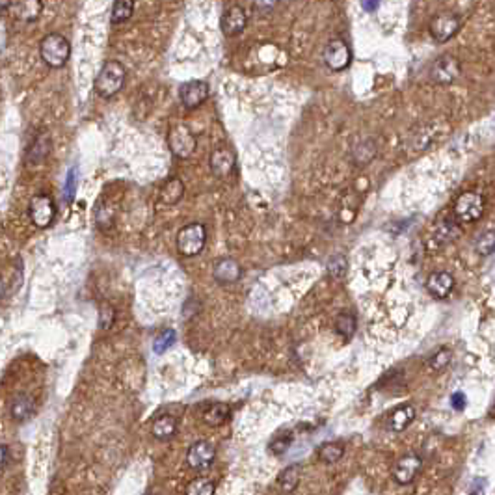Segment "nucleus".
<instances>
[{"instance_id":"9","label":"nucleus","mask_w":495,"mask_h":495,"mask_svg":"<svg viewBox=\"0 0 495 495\" xmlns=\"http://www.w3.org/2000/svg\"><path fill=\"white\" fill-rule=\"evenodd\" d=\"M168 144H170V149L177 159H188L196 151V136L190 133V129H186L184 125H177L170 131Z\"/></svg>"},{"instance_id":"12","label":"nucleus","mask_w":495,"mask_h":495,"mask_svg":"<svg viewBox=\"0 0 495 495\" xmlns=\"http://www.w3.org/2000/svg\"><path fill=\"white\" fill-rule=\"evenodd\" d=\"M209 84L203 81H190L184 82L181 90H179V97H181V103L186 106V108H197L202 106L209 97Z\"/></svg>"},{"instance_id":"22","label":"nucleus","mask_w":495,"mask_h":495,"mask_svg":"<svg viewBox=\"0 0 495 495\" xmlns=\"http://www.w3.org/2000/svg\"><path fill=\"white\" fill-rule=\"evenodd\" d=\"M300 477H302V467L298 464H291L279 473L277 477V488L282 489V494H293L298 488Z\"/></svg>"},{"instance_id":"20","label":"nucleus","mask_w":495,"mask_h":495,"mask_svg":"<svg viewBox=\"0 0 495 495\" xmlns=\"http://www.w3.org/2000/svg\"><path fill=\"white\" fill-rule=\"evenodd\" d=\"M415 419V408L412 404H403L397 409H393L389 415V430L404 432Z\"/></svg>"},{"instance_id":"2","label":"nucleus","mask_w":495,"mask_h":495,"mask_svg":"<svg viewBox=\"0 0 495 495\" xmlns=\"http://www.w3.org/2000/svg\"><path fill=\"white\" fill-rule=\"evenodd\" d=\"M40 54L43 58V62L52 70L64 67L71 56L70 41L58 32L47 34L40 43Z\"/></svg>"},{"instance_id":"36","label":"nucleus","mask_w":495,"mask_h":495,"mask_svg":"<svg viewBox=\"0 0 495 495\" xmlns=\"http://www.w3.org/2000/svg\"><path fill=\"white\" fill-rule=\"evenodd\" d=\"M76 190V168H71L67 173V183H65V202L71 203L75 200Z\"/></svg>"},{"instance_id":"35","label":"nucleus","mask_w":495,"mask_h":495,"mask_svg":"<svg viewBox=\"0 0 495 495\" xmlns=\"http://www.w3.org/2000/svg\"><path fill=\"white\" fill-rule=\"evenodd\" d=\"M291 444H293V434H289V432H285V434H282V436H277L274 441L270 444V451L274 453V455H283L285 451L291 447Z\"/></svg>"},{"instance_id":"4","label":"nucleus","mask_w":495,"mask_h":495,"mask_svg":"<svg viewBox=\"0 0 495 495\" xmlns=\"http://www.w3.org/2000/svg\"><path fill=\"white\" fill-rule=\"evenodd\" d=\"M207 242V229L203 224H188L177 233V252L184 257H196Z\"/></svg>"},{"instance_id":"8","label":"nucleus","mask_w":495,"mask_h":495,"mask_svg":"<svg viewBox=\"0 0 495 495\" xmlns=\"http://www.w3.org/2000/svg\"><path fill=\"white\" fill-rule=\"evenodd\" d=\"M462 65L455 56H439L430 67V79L439 86H447L460 76Z\"/></svg>"},{"instance_id":"24","label":"nucleus","mask_w":495,"mask_h":495,"mask_svg":"<svg viewBox=\"0 0 495 495\" xmlns=\"http://www.w3.org/2000/svg\"><path fill=\"white\" fill-rule=\"evenodd\" d=\"M184 196V184L179 177L168 179L161 190V202L164 205H177Z\"/></svg>"},{"instance_id":"13","label":"nucleus","mask_w":495,"mask_h":495,"mask_svg":"<svg viewBox=\"0 0 495 495\" xmlns=\"http://www.w3.org/2000/svg\"><path fill=\"white\" fill-rule=\"evenodd\" d=\"M236 164V155L229 147H218L211 153V159H209V166H211V172H213L214 177H227L233 173Z\"/></svg>"},{"instance_id":"23","label":"nucleus","mask_w":495,"mask_h":495,"mask_svg":"<svg viewBox=\"0 0 495 495\" xmlns=\"http://www.w3.org/2000/svg\"><path fill=\"white\" fill-rule=\"evenodd\" d=\"M231 415V408L229 404L225 403H214L211 404L205 412H203V423L207 426H222L225 421L229 419Z\"/></svg>"},{"instance_id":"37","label":"nucleus","mask_w":495,"mask_h":495,"mask_svg":"<svg viewBox=\"0 0 495 495\" xmlns=\"http://www.w3.org/2000/svg\"><path fill=\"white\" fill-rule=\"evenodd\" d=\"M114 309L110 307V305L104 304L103 307H101V328L108 330L110 326H112V323H114Z\"/></svg>"},{"instance_id":"19","label":"nucleus","mask_w":495,"mask_h":495,"mask_svg":"<svg viewBox=\"0 0 495 495\" xmlns=\"http://www.w3.org/2000/svg\"><path fill=\"white\" fill-rule=\"evenodd\" d=\"M177 432V419L173 415H161L153 421V426H151V434L153 438L159 439V441H168L172 439Z\"/></svg>"},{"instance_id":"30","label":"nucleus","mask_w":495,"mask_h":495,"mask_svg":"<svg viewBox=\"0 0 495 495\" xmlns=\"http://www.w3.org/2000/svg\"><path fill=\"white\" fill-rule=\"evenodd\" d=\"M216 492V484L211 478H196L188 482L184 495H214Z\"/></svg>"},{"instance_id":"5","label":"nucleus","mask_w":495,"mask_h":495,"mask_svg":"<svg viewBox=\"0 0 495 495\" xmlns=\"http://www.w3.org/2000/svg\"><path fill=\"white\" fill-rule=\"evenodd\" d=\"M462 19L455 12H441L432 19L430 35L436 43H447L460 32Z\"/></svg>"},{"instance_id":"7","label":"nucleus","mask_w":495,"mask_h":495,"mask_svg":"<svg viewBox=\"0 0 495 495\" xmlns=\"http://www.w3.org/2000/svg\"><path fill=\"white\" fill-rule=\"evenodd\" d=\"M421 469H423V458L419 455H409L403 456L395 462V466L391 469L393 480L400 486H406V484H412L415 480V477L419 475Z\"/></svg>"},{"instance_id":"41","label":"nucleus","mask_w":495,"mask_h":495,"mask_svg":"<svg viewBox=\"0 0 495 495\" xmlns=\"http://www.w3.org/2000/svg\"><path fill=\"white\" fill-rule=\"evenodd\" d=\"M365 10H368V12H375L376 8H378V2H363L362 4Z\"/></svg>"},{"instance_id":"21","label":"nucleus","mask_w":495,"mask_h":495,"mask_svg":"<svg viewBox=\"0 0 495 495\" xmlns=\"http://www.w3.org/2000/svg\"><path fill=\"white\" fill-rule=\"evenodd\" d=\"M13 12L24 23H34L43 13V2L41 0H23V2H13Z\"/></svg>"},{"instance_id":"14","label":"nucleus","mask_w":495,"mask_h":495,"mask_svg":"<svg viewBox=\"0 0 495 495\" xmlns=\"http://www.w3.org/2000/svg\"><path fill=\"white\" fill-rule=\"evenodd\" d=\"M248 23V15L244 12L242 6H229L222 13V19H220V26H222V32L227 38H235L246 29Z\"/></svg>"},{"instance_id":"31","label":"nucleus","mask_w":495,"mask_h":495,"mask_svg":"<svg viewBox=\"0 0 495 495\" xmlns=\"http://www.w3.org/2000/svg\"><path fill=\"white\" fill-rule=\"evenodd\" d=\"M475 252L482 257H488L495 252V229L484 231L475 242Z\"/></svg>"},{"instance_id":"27","label":"nucleus","mask_w":495,"mask_h":495,"mask_svg":"<svg viewBox=\"0 0 495 495\" xmlns=\"http://www.w3.org/2000/svg\"><path fill=\"white\" fill-rule=\"evenodd\" d=\"M343 456H345V447H343V444H337V441L320 445V449L317 453V458L323 464H337Z\"/></svg>"},{"instance_id":"11","label":"nucleus","mask_w":495,"mask_h":495,"mask_svg":"<svg viewBox=\"0 0 495 495\" xmlns=\"http://www.w3.org/2000/svg\"><path fill=\"white\" fill-rule=\"evenodd\" d=\"M214 458H216V447L207 439H200L196 444H192L188 453H186V464L190 469H196V471L211 467Z\"/></svg>"},{"instance_id":"38","label":"nucleus","mask_w":495,"mask_h":495,"mask_svg":"<svg viewBox=\"0 0 495 495\" xmlns=\"http://www.w3.org/2000/svg\"><path fill=\"white\" fill-rule=\"evenodd\" d=\"M466 403H467V398L464 393H455V395L451 397V404H453V408L458 409V412H462V409L466 408Z\"/></svg>"},{"instance_id":"10","label":"nucleus","mask_w":495,"mask_h":495,"mask_svg":"<svg viewBox=\"0 0 495 495\" xmlns=\"http://www.w3.org/2000/svg\"><path fill=\"white\" fill-rule=\"evenodd\" d=\"M30 213V220L35 227H49L54 220V214H56V207H54V202H52L51 196L47 194H38V196L32 197L29 207Z\"/></svg>"},{"instance_id":"33","label":"nucleus","mask_w":495,"mask_h":495,"mask_svg":"<svg viewBox=\"0 0 495 495\" xmlns=\"http://www.w3.org/2000/svg\"><path fill=\"white\" fill-rule=\"evenodd\" d=\"M175 339H177V335H175L173 330H162V334L156 335L155 343H153V350H155L156 354H162V352H166L170 346H173Z\"/></svg>"},{"instance_id":"40","label":"nucleus","mask_w":495,"mask_h":495,"mask_svg":"<svg viewBox=\"0 0 495 495\" xmlns=\"http://www.w3.org/2000/svg\"><path fill=\"white\" fill-rule=\"evenodd\" d=\"M8 453H10V447L8 445H2V469L8 467Z\"/></svg>"},{"instance_id":"32","label":"nucleus","mask_w":495,"mask_h":495,"mask_svg":"<svg viewBox=\"0 0 495 495\" xmlns=\"http://www.w3.org/2000/svg\"><path fill=\"white\" fill-rule=\"evenodd\" d=\"M451 359H453V352L444 346V348H439V350L428 359V367H430L432 371H438L439 373V371H444V368L449 365Z\"/></svg>"},{"instance_id":"25","label":"nucleus","mask_w":495,"mask_h":495,"mask_svg":"<svg viewBox=\"0 0 495 495\" xmlns=\"http://www.w3.org/2000/svg\"><path fill=\"white\" fill-rule=\"evenodd\" d=\"M376 142L375 140H363L352 151V161L357 166H365L376 156Z\"/></svg>"},{"instance_id":"26","label":"nucleus","mask_w":495,"mask_h":495,"mask_svg":"<svg viewBox=\"0 0 495 495\" xmlns=\"http://www.w3.org/2000/svg\"><path fill=\"white\" fill-rule=\"evenodd\" d=\"M456 222H458L456 218L445 220L444 224H439L438 227H436V233H434V236H432L434 241L438 242V244H436V248L445 246V244H449L451 241H455L456 236H458L460 229H458Z\"/></svg>"},{"instance_id":"28","label":"nucleus","mask_w":495,"mask_h":495,"mask_svg":"<svg viewBox=\"0 0 495 495\" xmlns=\"http://www.w3.org/2000/svg\"><path fill=\"white\" fill-rule=\"evenodd\" d=\"M356 326H357L356 317L348 311L341 313V315H337V318H335V330H337V334L346 341H350L352 337H354V334H356Z\"/></svg>"},{"instance_id":"29","label":"nucleus","mask_w":495,"mask_h":495,"mask_svg":"<svg viewBox=\"0 0 495 495\" xmlns=\"http://www.w3.org/2000/svg\"><path fill=\"white\" fill-rule=\"evenodd\" d=\"M133 13H134L133 2H129V0H120V2H114V4H112L110 21H112L114 24H121L133 17Z\"/></svg>"},{"instance_id":"15","label":"nucleus","mask_w":495,"mask_h":495,"mask_svg":"<svg viewBox=\"0 0 495 495\" xmlns=\"http://www.w3.org/2000/svg\"><path fill=\"white\" fill-rule=\"evenodd\" d=\"M213 277L220 285H233V283L241 282L242 277V266L231 257H224L214 263Z\"/></svg>"},{"instance_id":"17","label":"nucleus","mask_w":495,"mask_h":495,"mask_svg":"<svg viewBox=\"0 0 495 495\" xmlns=\"http://www.w3.org/2000/svg\"><path fill=\"white\" fill-rule=\"evenodd\" d=\"M51 134L47 133V131H41V133L32 140L29 153H26V159H29L30 164H35V166H38V164H43V162L47 161L49 153H51Z\"/></svg>"},{"instance_id":"39","label":"nucleus","mask_w":495,"mask_h":495,"mask_svg":"<svg viewBox=\"0 0 495 495\" xmlns=\"http://www.w3.org/2000/svg\"><path fill=\"white\" fill-rule=\"evenodd\" d=\"M484 488H486V480L484 478H478V480H475L471 486V495H482L484 494Z\"/></svg>"},{"instance_id":"18","label":"nucleus","mask_w":495,"mask_h":495,"mask_svg":"<svg viewBox=\"0 0 495 495\" xmlns=\"http://www.w3.org/2000/svg\"><path fill=\"white\" fill-rule=\"evenodd\" d=\"M35 412V403L34 398L26 395V393H19L17 397L12 400V408H10V414H12V419L17 421V423H23V421L30 419Z\"/></svg>"},{"instance_id":"34","label":"nucleus","mask_w":495,"mask_h":495,"mask_svg":"<svg viewBox=\"0 0 495 495\" xmlns=\"http://www.w3.org/2000/svg\"><path fill=\"white\" fill-rule=\"evenodd\" d=\"M346 266H348V263H346L345 255L337 254V255H334V257H330V261H328L330 276L335 277V279H341V277H345Z\"/></svg>"},{"instance_id":"3","label":"nucleus","mask_w":495,"mask_h":495,"mask_svg":"<svg viewBox=\"0 0 495 495\" xmlns=\"http://www.w3.org/2000/svg\"><path fill=\"white\" fill-rule=\"evenodd\" d=\"M484 211H486V197L480 192H462L460 196L456 197L455 207H453V214L455 218L462 224H473L478 218H482Z\"/></svg>"},{"instance_id":"6","label":"nucleus","mask_w":495,"mask_h":495,"mask_svg":"<svg viewBox=\"0 0 495 495\" xmlns=\"http://www.w3.org/2000/svg\"><path fill=\"white\" fill-rule=\"evenodd\" d=\"M324 64L328 67L330 71H345L352 62V51L348 43L343 40H332L326 43V49H324Z\"/></svg>"},{"instance_id":"1","label":"nucleus","mask_w":495,"mask_h":495,"mask_svg":"<svg viewBox=\"0 0 495 495\" xmlns=\"http://www.w3.org/2000/svg\"><path fill=\"white\" fill-rule=\"evenodd\" d=\"M125 79H127V70L123 67V64L115 62V60H108L95 79V92L103 99L114 97L125 84Z\"/></svg>"},{"instance_id":"16","label":"nucleus","mask_w":495,"mask_h":495,"mask_svg":"<svg viewBox=\"0 0 495 495\" xmlns=\"http://www.w3.org/2000/svg\"><path fill=\"white\" fill-rule=\"evenodd\" d=\"M455 285V276L449 274V272H434V274H430L428 279H426V291L438 300L447 298V296L453 293Z\"/></svg>"}]
</instances>
